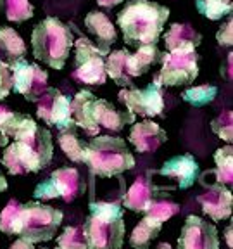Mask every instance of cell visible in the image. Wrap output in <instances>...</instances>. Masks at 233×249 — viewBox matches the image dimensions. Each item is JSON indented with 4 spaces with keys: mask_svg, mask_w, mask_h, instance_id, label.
Wrapping results in <instances>:
<instances>
[{
    "mask_svg": "<svg viewBox=\"0 0 233 249\" xmlns=\"http://www.w3.org/2000/svg\"><path fill=\"white\" fill-rule=\"evenodd\" d=\"M36 126L35 120L28 114L23 113H11L7 114L2 124H0V133H4L7 139H14V140H28L35 135Z\"/></svg>",
    "mask_w": 233,
    "mask_h": 249,
    "instance_id": "603a6c76",
    "label": "cell"
},
{
    "mask_svg": "<svg viewBox=\"0 0 233 249\" xmlns=\"http://www.w3.org/2000/svg\"><path fill=\"white\" fill-rule=\"evenodd\" d=\"M50 180L57 189L59 197L64 202L76 201L85 192V183L76 168H59L50 175Z\"/></svg>",
    "mask_w": 233,
    "mask_h": 249,
    "instance_id": "ffe728a7",
    "label": "cell"
},
{
    "mask_svg": "<svg viewBox=\"0 0 233 249\" xmlns=\"http://www.w3.org/2000/svg\"><path fill=\"white\" fill-rule=\"evenodd\" d=\"M163 223L152 216L145 214L144 220H140L138 225L133 229L130 235V244L135 249H150V244L157 235L161 233Z\"/></svg>",
    "mask_w": 233,
    "mask_h": 249,
    "instance_id": "484cf974",
    "label": "cell"
},
{
    "mask_svg": "<svg viewBox=\"0 0 233 249\" xmlns=\"http://www.w3.org/2000/svg\"><path fill=\"white\" fill-rule=\"evenodd\" d=\"M74 43L73 31L57 18H45L31 31L33 55L52 70H62L66 66L67 55Z\"/></svg>",
    "mask_w": 233,
    "mask_h": 249,
    "instance_id": "3957f363",
    "label": "cell"
},
{
    "mask_svg": "<svg viewBox=\"0 0 233 249\" xmlns=\"http://www.w3.org/2000/svg\"><path fill=\"white\" fill-rule=\"evenodd\" d=\"M12 92V70L7 62L0 59V101Z\"/></svg>",
    "mask_w": 233,
    "mask_h": 249,
    "instance_id": "d590c367",
    "label": "cell"
},
{
    "mask_svg": "<svg viewBox=\"0 0 233 249\" xmlns=\"http://www.w3.org/2000/svg\"><path fill=\"white\" fill-rule=\"evenodd\" d=\"M0 9L12 23H24L33 18L35 7L30 4V0H0Z\"/></svg>",
    "mask_w": 233,
    "mask_h": 249,
    "instance_id": "f1b7e54d",
    "label": "cell"
},
{
    "mask_svg": "<svg viewBox=\"0 0 233 249\" xmlns=\"http://www.w3.org/2000/svg\"><path fill=\"white\" fill-rule=\"evenodd\" d=\"M24 55H26V45L19 33H16L14 28H0V59L7 64H12L17 59H23Z\"/></svg>",
    "mask_w": 233,
    "mask_h": 249,
    "instance_id": "cb8c5ba5",
    "label": "cell"
},
{
    "mask_svg": "<svg viewBox=\"0 0 233 249\" xmlns=\"http://www.w3.org/2000/svg\"><path fill=\"white\" fill-rule=\"evenodd\" d=\"M155 249H171V246L167 244V242H161V244L157 246V248H155Z\"/></svg>",
    "mask_w": 233,
    "mask_h": 249,
    "instance_id": "f6af8a7d",
    "label": "cell"
},
{
    "mask_svg": "<svg viewBox=\"0 0 233 249\" xmlns=\"http://www.w3.org/2000/svg\"><path fill=\"white\" fill-rule=\"evenodd\" d=\"M202 42V35L195 31L190 24H180L173 23L164 35V43H166L169 52L178 51H195Z\"/></svg>",
    "mask_w": 233,
    "mask_h": 249,
    "instance_id": "44dd1931",
    "label": "cell"
},
{
    "mask_svg": "<svg viewBox=\"0 0 233 249\" xmlns=\"http://www.w3.org/2000/svg\"><path fill=\"white\" fill-rule=\"evenodd\" d=\"M211 130H213L221 140L232 144V140H233V113L232 111H223L219 116L214 118V120L211 121Z\"/></svg>",
    "mask_w": 233,
    "mask_h": 249,
    "instance_id": "d6a6232c",
    "label": "cell"
},
{
    "mask_svg": "<svg viewBox=\"0 0 233 249\" xmlns=\"http://www.w3.org/2000/svg\"><path fill=\"white\" fill-rule=\"evenodd\" d=\"M9 66L12 70V90L21 93L26 101L36 102L43 95V92L49 89L47 87L49 73L42 70L38 64L28 62L23 57Z\"/></svg>",
    "mask_w": 233,
    "mask_h": 249,
    "instance_id": "9c48e42d",
    "label": "cell"
},
{
    "mask_svg": "<svg viewBox=\"0 0 233 249\" xmlns=\"http://www.w3.org/2000/svg\"><path fill=\"white\" fill-rule=\"evenodd\" d=\"M95 2L104 9H111V7H114V5L123 4V0H95Z\"/></svg>",
    "mask_w": 233,
    "mask_h": 249,
    "instance_id": "ab89813d",
    "label": "cell"
},
{
    "mask_svg": "<svg viewBox=\"0 0 233 249\" xmlns=\"http://www.w3.org/2000/svg\"><path fill=\"white\" fill-rule=\"evenodd\" d=\"M74 73L73 78L76 82L85 85H104L107 80L105 74V52L88 38L74 40Z\"/></svg>",
    "mask_w": 233,
    "mask_h": 249,
    "instance_id": "8992f818",
    "label": "cell"
},
{
    "mask_svg": "<svg viewBox=\"0 0 233 249\" xmlns=\"http://www.w3.org/2000/svg\"><path fill=\"white\" fill-rule=\"evenodd\" d=\"M199 204H200L204 214L213 220V222H221L226 218L232 216V208H233V196L226 185L219 182H214L209 185L204 194L197 197Z\"/></svg>",
    "mask_w": 233,
    "mask_h": 249,
    "instance_id": "5bb4252c",
    "label": "cell"
},
{
    "mask_svg": "<svg viewBox=\"0 0 233 249\" xmlns=\"http://www.w3.org/2000/svg\"><path fill=\"white\" fill-rule=\"evenodd\" d=\"M105 74L113 78L119 87H133V76L130 70V52L126 49L109 52L105 55Z\"/></svg>",
    "mask_w": 233,
    "mask_h": 249,
    "instance_id": "7402d4cb",
    "label": "cell"
},
{
    "mask_svg": "<svg viewBox=\"0 0 233 249\" xmlns=\"http://www.w3.org/2000/svg\"><path fill=\"white\" fill-rule=\"evenodd\" d=\"M226 242H228V246L232 248V225H228L226 227Z\"/></svg>",
    "mask_w": 233,
    "mask_h": 249,
    "instance_id": "7bdbcfd3",
    "label": "cell"
},
{
    "mask_svg": "<svg viewBox=\"0 0 233 249\" xmlns=\"http://www.w3.org/2000/svg\"><path fill=\"white\" fill-rule=\"evenodd\" d=\"M216 40H217L219 45L232 47V43H233V21H232V18H228V21H226V23L217 30Z\"/></svg>",
    "mask_w": 233,
    "mask_h": 249,
    "instance_id": "74e56055",
    "label": "cell"
},
{
    "mask_svg": "<svg viewBox=\"0 0 233 249\" xmlns=\"http://www.w3.org/2000/svg\"><path fill=\"white\" fill-rule=\"evenodd\" d=\"M62 218L64 214L57 208L38 201H30L26 204H21L14 235H19L33 244L52 241L61 227Z\"/></svg>",
    "mask_w": 233,
    "mask_h": 249,
    "instance_id": "5b68a950",
    "label": "cell"
},
{
    "mask_svg": "<svg viewBox=\"0 0 233 249\" xmlns=\"http://www.w3.org/2000/svg\"><path fill=\"white\" fill-rule=\"evenodd\" d=\"M178 213H180V206L176 202L167 201V199H161V197L155 199L150 206L147 208V211H145L147 216L155 218V220H159L161 223L167 222L169 218H173Z\"/></svg>",
    "mask_w": 233,
    "mask_h": 249,
    "instance_id": "1f68e13d",
    "label": "cell"
},
{
    "mask_svg": "<svg viewBox=\"0 0 233 249\" xmlns=\"http://www.w3.org/2000/svg\"><path fill=\"white\" fill-rule=\"evenodd\" d=\"M163 52L157 49V45L149 43V45H140L136 47L135 54H130V70H132V76H142L150 70L152 64L161 62Z\"/></svg>",
    "mask_w": 233,
    "mask_h": 249,
    "instance_id": "d4e9b609",
    "label": "cell"
},
{
    "mask_svg": "<svg viewBox=\"0 0 233 249\" xmlns=\"http://www.w3.org/2000/svg\"><path fill=\"white\" fill-rule=\"evenodd\" d=\"M195 7L204 18L211 21L223 19L225 16L232 14L233 2L232 0H197Z\"/></svg>",
    "mask_w": 233,
    "mask_h": 249,
    "instance_id": "f546056e",
    "label": "cell"
},
{
    "mask_svg": "<svg viewBox=\"0 0 233 249\" xmlns=\"http://www.w3.org/2000/svg\"><path fill=\"white\" fill-rule=\"evenodd\" d=\"M71 101L57 89H47L36 101V116L49 126L64 130L74 124L71 118Z\"/></svg>",
    "mask_w": 233,
    "mask_h": 249,
    "instance_id": "30bf717a",
    "label": "cell"
},
{
    "mask_svg": "<svg viewBox=\"0 0 233 249\" xmlns=\"http://www.w3.org/2000/svg\"><path fill=\"white\" fill-rule=\"evenodd\" d=\"M217 89L214 85H199V87H190L182 93V99L186 104L194 106V107H202L207 106L216 99Z\"/></svg>",
    "mask_w": 233,
    "mask_h": 249,
    "instance_id": "4dcf8cb0",
    "label": "cell"
},
{
    "mask_svg": "<svg viewBox=\"0 0 233 249\" xmlns=\"http://www.w3.org/2000/svg\"><path fill=\"white\" fill-rule=\"evenodd\" d=\"M83 225L88 249H121L124 242L123 206L119 202H90Z\"/></svg>",
    "mask_w": 233,
    "mask_h": 249,
    "instance_id": "7a4b0ae2",
    "label": "cell"
},
{
    "mask_svg": "<svg viewBox=\"0 0 233 249\" xmlns=\"http://www.w3.org/2000/svg\"><path fill=\"white\" fill-rule=\"evenodd\" d=\"M152 170H149L145 175H140L132 183L126 194L123 197V206L135 213H145L155 199L159 197V192L166 191V187H157L152 182Z\"/></svg>",
    "mask_w": 233,
    "mask_h": 249,
    "instance_id": "4fadbf2b",
    "label": "cell"
},
{
    "mask_svg": "<svg viewBox=\"0 0 233 249\" xmlns=\"http://www.w3.org/2000/svg\"><path fill=\"white\" fill-rule=\"evenodd\" d=\"M19 210H21L19 201L11 199L7 202V206L0 213V232L7 233V235H14V227L16 222H17V216H19Z\"/></svg>",
    "mask_w": 233,
    "mask_h": 249,
    "instance_id": "e575fe53",
    "label": "cell"
},
{
    "mask_svg": "<svg viewBox=\"0 0 233 249\" xmlns=\"http://www.w3.org/2000/svg\"><path fill=\"white\" fill-rule=\"evenodd\" d=\"M199 173H200V168L192 154L175 156L167 160L159 170V175L176 180L178 189H190L195 180H199Z\"/></svg>",
    "mask_w": 233,
    "mask_h": 249,
    "instance_id": "9a60e30c",
    "label": "cell"
},
{
    "mask_svg": "<svg viewBox=\"0 0 233 249\" xmlns=\"http://www.w3.org/2000/svg\"><path fill=\"white\" fill-rule=\"evenodd\" d=\"M178 249H219L216 227L195 214L186 216L178 237Z\"/></svg>",
    "mask_w": 233,
    "mask_h": 249,
    "instance_id": "7c38bea8",
    "label": "cell"
},
{
    "mask_svg": "<svg viewBox=\"0 0 233 249\" xmlns=\"http://www.w3.org/2000/svg\"><path fill=\"white\" fill-rule=\"evenodd\" d=\"M59 145H61L62 152L66 154L74 163H83L85 161V152H86V142H83L76 133V124H71L67 128L61 130L59 135Z\"/></svg>",
    "mask_w": 233,
    "mask_h": 249,
    "instance_id": "4316f807",
    "label": "cell"
},
{
    "mask_svg": "<svg viewBox=\"0 0 233 249\" xmlns=\"http://www.w3.org/2000/svg\"><path fill=\"white\" fill-rule=\"evenodd\" d=\"M93 118L99 128H105L109 132H121L124 124H133L136 116L130 111H117L111 102L104 99H95L93 106Z\"/></svg>",
    "mask_w": 233,
    "mask_h": 249,
    "instance_id": "ac0fdd59",
    "label": "cell"
},
{
    "mask_svg": "<svg viewBox=\"0 0 233 249\" xmlns=\"http://www.w3.org/2000/svg\"><path fill=\"white\" fill-rule=\"evenodd\" d=\"M117 101L126 106V109H128L130 113L135 114V116H163V90H161V85H157L154 82L149 83V87L144 90L135 89V87H124L117 93Z\"/></svg>",
    "mask_w": 233,
    "mask_h": 249,
    "instance_id": "ba28073f",
    "label": "cell"
},
{
    "mask_svg": "<svg viewBox=\"0 0 233 249\" xmlns=\"http://www.w3.org/2000/svg\"><path fill=\"white\" fill-rule=\"evenodd\" d=\"M214 163L216 168L211 170V175H216V182L230 187L233 182V149L232 145L219 147L214 152Z\"/></svg>",
    "mask_w": 233,
    "mask_h": 249,
    "instance_id": "83f0119b",
    "label": "cell"
},
{
    "mask_svg": "<svg viewBox=\"0 0 233 249\" xmlns=\"http://www.w3.org/2000/svg\"><path fill=\"white\" fill-rule=\"evenodd\" d=\"M128 140L138 152H155L167 140V133L154 121L133 123Z\"/></svg>",
    "mask_w": 233,
    "mask_h": 249,
    "instance_id": "2e32d148",
    "label": "cell"
},
{
    "mask_svg": "<svg viewBox=\"0 0 233 249\" xmlns=\"http://www.w3.org/2000/svg\"><path fill=\"white\" fill-rule=\"evenodd\" d=\"M11 113V109L5 107V106H0V124H2V121L7 118V114Z\"/></svg>",
    "mask_w": 233,
    "mask_h": 249,
    "instance_id": "60d3db41",
    "label": "cell"
},
{
    "mask_svg": "<svg viewBox=\"0 0 233 249\" xmlns=\"http://www.w3.org/2000/svg\"><path fill=\"white\" fill-rule=\"evenodd\" d=\"M9 249H35V244L26 241V239L19 237V239H16V242ZM43 249H47V248H43Z\"/></svg>",
    "mask_w": 233,
    "mask_h": 249,
    "instance_id": "f35d334b",
    "label": "cell"
},
{
    "mask_svg": "<svg viewBox=\"0 0 233 249\" xmlns=\"http://www.w3.org/2000/svg\"><path fill=\"white\" fill-rule=\"evenodd\" d=\"M5 189H7V180H5L4 173H2V170H0V192H4Z\"/></svg>",
    "mask_w": 233,
    "mask_h": 249,
    "instance_id": "b9f144b4",
    "label": "cell"
},
{
    "mask_svg": "<svg viewBox=\"0 0 233 249\" xmlns=\"http://www.w3.org/2000/svg\"><path fill=\"white\" fill-rule=\"evenodd\" d=\"M31 139L14 140L2 154V164L11 175H28V173H38L40 170H43L40 156Z\"/></svg>",
    "mask_w": 233,
    "mask_h": 249,
    "instance_id": "8fae6325",
    "label": "cell"
},
{
    "mask_svg": "<svg viewBox=\"0 0 233 249\" xmlns=\"http://www.w3.org/2000/svg\"><path fill=\"white\" fill-rule=\"evenodd\" d=\"M33 196H35V199H43V201H49V199L59 197V192H57V189H55L54 182L49 178V180H43V182H40L38 185L35 187Z\"/></svg>",
    "mask_w": 233,
    "mask_h": 249,
    "instance_id": "8d00e7d4",
    "label": "cell"
},
{
    "mask_svg": "<svg viewBox=\"0 0 233 249\" xmlns=\"http://www.w3.org/2000/svg\"><path fill=\"white\" fill-rule=\"evenodd\" d=\"M83 163L90 168L92 175L111 178L135 166V158L126 147V142L119 137L95 135L86 142Z\"/></svg>",
    "mask_w": 233,
    "mask_h": 249,
    "instance_id": "277c9868",
    "label": "cell"
},
{
    "mask_svg": "<svg viewBox=\"0 0 233 249\" xmlns=\"http://www.w3.org/2000/svg\"><path fill=\"white\" fill-rule=\"evenodd\" d=\"M85 26L90 35L95 38V45L104 49L105 52H111V45L117 40V33L113 21L109 19L104 12L92 11L86 14Z\"/></svg>",
    "mask_w": 233,
    "mask_h": 249,
    "instance_id": "d6986e66",
    "label": "cell"
},
{
    "mask_svg": "<svg viewBox=\"0 0 233 249\" xmlns=\"http://www.w3.org/2000/svg\"><path fill=\"white\" fill-rule=\"evenodd\" d=\"M95 95L90 90H80L71 101V118L74 124L85 130L88 135H99V126L93 118V106H95Z\"/></svg>",
    "mask_w": 233,
    "mask_h": 249,
    "instance_id": "e0dca14e",
    "label": "cell"
},
{
    "mask_svg": "<svg viewBox=\"0 0 233 249\" xmlns=\"http://www.w3.org/2000/svg\"><path fill=\"white\" fill-rule=\"evenodd\" d=\"M7 142H9V139L4 135V133H0V147H5L7 145Z\"/></svg>",
    "mask_w": 233,
    "mask_h": 249,
    "instance_id": "ee69618b",
    "label": "cell"
},
{
    "mask_svg": "<svg viewBox=\"0 0 233 249\" xmlns=\"http://www.w3.org/2000/svg\"><path fill=\"white\" fill-rule=\"evenodd\" d=\"M55 249H61V248H55Z\"/></svg>",
    "mask_w": 233,
    "mask_h": 249,
    "instance_id": "bcb514c9",
    "label": "cell"
},
{
    "mask_svg": "<svg viewBox=\"0 0 233 249\" xmlns=\"http://www.w3.org/2000/svg\"><path fill=\"white\" fill-rule=\"evenodd\" d=\"M167 18L169 9L157 2L130 0L117 14V26L123 31L126 45H157Z\"/></svg>",
    "mask_w": 233,
    "mask_h": 249,
    "instance_id": "6da1fadb",
    "label": "cell"
},
{
    "mask_svg": "<svg viewBox=\"0 0 233 249\" xmlns=\"http://www.w3.org/2000/svg\"><path fill=\"white\" fill-rule=\"evenodd\" d=\"M199 59L200 55L195 51L163 52L161 71L154 78V83L161 87H180L194 83L199 76Z\"/></svg>",
    "mask_w": 233,
    "mask_h": 249,
    "instance_id": "52a82bcc",
    "label": "cell"
},
{
    "mask_svg": "<svg viewBox=\"0 0 233 249\" xmlns=\"http://www.w3.org/2000/svg\"><path fill=\"white\" fill-rule=\"evenodd\" d=\"M57 244L61 249H88L85 242V235H83V229H78V227L64 229V232L59 235Z\"/></svg>",
    "mask_w": 233,
    "mask_h": 249,
    "instance_id": "836d02e7",
    "label": "cell"
}]
</instances>
